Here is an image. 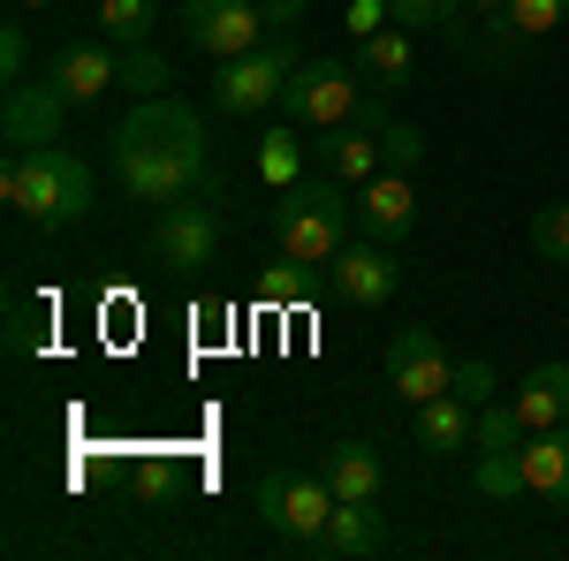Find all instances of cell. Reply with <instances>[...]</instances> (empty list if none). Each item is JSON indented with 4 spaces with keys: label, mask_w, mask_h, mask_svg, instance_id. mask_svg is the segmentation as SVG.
I'll return each instance as SVG.
<instances>
[{
    "label": "cell",
    "mask_w": 569,
    "mask_h": 561,
    "mask_svg": "<svg viewBox=\"0 0 569 561\" xmlns=\"http://www.w3.org/2000/svg\"><path fill=\"white\" fill-rule=\"evenodd\" d=\"M380 137H388V114H380V99H365L350 122H335V130H319V152H327V174H342V182H372V174L388 168L380 160Z\"/></svg>",
    "instance_id": "7c38bea8"
},
{
    "label": "cell",
    "mask_w": 569,
    "mask_h": 561,
    "mask_svg": "<svg viewBox=\"0 0 569 561\" xmlns=\"http://www.w3.org/2000/svg\"><path fill=\"white\" fill-rule=\"evenodd\" d=\"M281 206H273V236H281V251L297 266H327L342 243H350L357 228V198L342 174H327V182H289V190H273Z\"/></svg>",
    "instance_id": "3957f363"
},
{
    "label": "cell",
    "mask_w": 569,
    "mask_h": 561,
    "mask_svg": "<svg viewBox=\"0 0 569 561\" xmlns=\"http://www.w3.org/2000/svg\"><path fill=\"white\" fill-rule=\"evenodd\" d=\"M448 16H456V0H388V23H402V31H426Z\"/></svg>",
    "instance_id": "f546056e"
},
{
    "label": "cell",
    "mask_w": 569,
    "mask_h": 561,
    "mask_svg": "<svg viewBox=\"0 0 569 561\" xmlns=\"http://www.w3.org/2000/svg\"><path fill=\"white\" fill-rule=\"evenodd\" d=\"M46 77H53V84L69 91L77 107H84V99H107V91H122V53H114L107 39H69L61 53H53V69H46Z\"/></svg>",
    "instance_id": "5bb4252c"
},
{
    "label": "cell",
    "mask_w": 569,
    "mask_h": 561,
    "mask_svg": "<svg viewBox=\"0 0 569 561\" xmlns=\"http://www.w3.org/2000/svg\"><path fill=\"white\" fill-rule=\"evenodd\" d=\"M160 23V0H99V39L107 46H144Z\"/></svg>",
    "instance_id": "ffe728a7"
},
{
    "label": "cell",
    "mask_w": 569,
    "mask_h": 561,
    "mask_svg": "<svg viewBox=\"0 0 569 561\" xmlns=\"http://www.w3.org/2000/svg\"><path fill=\"white\" fill-rule=\"evenodd\" d=\"M388 547V517L372 509V501H335V517H327V531L311 539V554L327 561H365Z\"/></svg>",
    "instance_id": "9a60e30c"
},
{
    "label": "cell",
    "mask_w": 569,
    "mask_h": 561,
    "mask_svg": "<svg viewBox=\"0 0 569 561\" xmlns=\"http://www.w3.org/2000/svg\"><path fill=\"white\" fill-rule=\"evenodd\" d=\"M319 478L335 485V501H380V455H372V440H335Z\"/></svg>",
    "instance_id": "ac0fdd59"
},
{
    "label": "cell",
    "mask_w": 569,
    "mask_h": 561,
    "mask_svg": "<svg viewBox=\"0 0 569 561\" xmlns=\"http://www.w3.org/2000/svg\"><path fill=\"white\" fill-rule=\"evenodd\" d=\"M479 493L486 501H509V493H525V448H517V455H479Z\"/></svg>",
    "instance_id": "484cf974"
},
{
    "label": "cell",
    "mask_w": 569,
    "mask_h": 561,
    "mask_svg": "<svg viewBox=\"0 0 569 561\" xmlns=\"http://www.w3.org/2000/svg\"><path fill=\"white\" fill-rule=\"evenodd\" d=\"M69 91L53 84V77H23V84H8V107H0V137H8V152H39V144H61V122H69Z\"/></svg>",
    "instance_id": "30bf717a"
},
{
    "label": "cell",
    "mask_w": 569,
    "mask_h": 561,
    "mask_svg": "<svg viewBox=\"0 0 569 561\" xmlns=\"http://www.w3.org/2000/svg\"><path fill=\"white\" fill-rule=\"evenodd\" d=\"M23 69H31V39H23V23H8V31H0V77L23 84Z\"/></svg>",
    "instance_id": "4dcf8cb0"
},
{
    "label": "cell",
    "mask_w": 569,
    "mask_h": 561,
    "mask_svg": "<svg viewBox=\"0 0 569 561\" xmlns=\"http://www.w3.org/2000/svg\"><path fill=\"white\" fill-rule=\"evenodd\" d=\"M456 394H463L471 410H486V402L501 394V380H493V364H486V357H463V364H456Z\"/></svg>",
    "instance_id": "f1b7e54d"
},
{
    "label": "cell",
    "mask_w": 569,
    "mask_h": 561,
    "mask_svg": "<svg viewBox=\"0 0 569 561\" xmlns=\"http://www.w3.org/2000/svg\"><path fill=\"white\" fill-rule=\"evenodd\" d=\"M152 259L168 266V273H198V266H213L220 259L213 198H176V206H160V220H152Z\"/></svg>",
    "instance_id": "52a82bcc"
},
{
    "label": "cell",
    "mask_w": 569,
    "mask_h": 561,
    "mask_svg": "<svg viewBox=\"0 0 569 561\" xmlns=\"http://www.w3.org/2000/svg\"><path fill=\"white\" fill-rule=\"evenodd\" d=\"M281 107H289L297 130H335V122H350L365 99H357V77L342 69V61H297V77H289V91H281Z\"/></svg>",
    "instance_id": "ba28073f"
},
{
    "label": "cell",
    "mask_w": 569,
    "mask_h": 561,
    "mask_svg": "<svg viewBox=\"0 0 569 561\" xmlns=\"http://www.w3.org/2000/svg\"><path fill=\"white\" fill-rule=\"evenodd\" d=\"M327 281H335V297L342 303H388L395 281H402V259H395V243H380V236H350L335 259H327Z\"/></svg>",
    "instance_id": "8fae6325"
},
{
    "label": "cell",
    "mask_w": 569,
    "mask_h": 561,
    "mask_svg": "<svg viewBox=\"0 0 569 561\" xmlns=\"http://www.w3.org/2000/svg\"><path fill=\"white\" fill-rule=\"evenodd\" d=\"M168 84H176V77H168V61H160V53H144V46H130V53H122V91H137V99H160Z\"/></svg>",
    "instance_id": "d4e9b609"
},
{
    "label": "cell",
    "mask_w": 569,
    "mask_h": 561,
    "mask_svg": "<svg viewBox=\"0 0 569 561\" xmlns=\"http://www.w3.org/2000/svg\"><path fill=\"white\" fill-rule=\"evenodd\" d=\"M562 16H569V0H509V31H525V39H547Z\"/></svg>",
    "instance_id": "4316f807"
},
{
    "label": "cell",
    "mask_w": 569,
    "mask_h": 561,
    "mask_svg": "<svg viewBox=\"0 0 569 561\" xmlns=\"http://www.w3.org/2000/svg\"><path fill=\"white\" fill-rule=\"evenodd\" d=\"M471 425H479V410L456 388L433 394V402H418V448H426V455H463V448H471Z\"/></svg>",
    "instance_id": "e0dca14e"
},
{
    "label": "cell",
    "mask_w": 569,
    "mask_h": 561,
    "mask_svg": "<svg viewBox=\"0 0 569 561\" xmlns=\"http://www.w3.org/2000/svg\"><path fill=\"white\" fill-rule=\"evenodd\" d=\"M388 388L402 394L410 410L456 388V364L440 357V334H433V327H395V334H388Z\"/></svg>",
    "instance_id": "9c48e42d"
},
{
    "label": "cell",
    "mask_w": 569,
    "mask_h": 561,
    "mask_svg": "<svg viewBox=\"0 0 569 561\" xmlns=\"http://www.w3.org/2000/svg\"><path fill=\"white\" fill-rule=\"evenodd\" d=\"M531 251L547 266H569V206H539L531 213Z\"/></svg>",
    "instance_id": "cb8c5ba5"
},
{
    "label": "cell",
    "mask_w": 569,
    "mask_h": 561,
    "mask_svg": "<svg viewBox=\"0 0 569 561\" xmlns=\"http://www.w3.org/2000/svg\"><path fill=\"white\" fill-rule=\"evenodd\" d=\"M380 160H388L395 174H410L418 160H426V137L410 130V122H388V137H380Z\"/></svg>",
    "instance_id": "83f0119b"
},
{
    "label": "cell",
    "mask_w": 569,
    "mask_h": 561,
    "mask_svg": "<svg viewBox=\"0 0 569 561\" xmlns=\"http://www.w3.org/2000/svg\"><path fill=\"white\" fill-rule=\"evenodd\" d=\"M471 8H479L486 23H509V0H471Z\"/></svg>",
    "instance_id": "e575fe53"
},
{
    "label": "cell",
    "mask_w": 569,
    "mask_h": 561,
    "mask_svg": "<svg viewBox=\"0 0 569 561\" xmlns=\"http://www.w3.org/2000/svg\"><path fill=\"white\" fill-rule=\"evenodd\" d=\"M297 23H305V0H266V31L273 39H297Z\"/></svg>",
    "instance_id": "d6a6232c"
},
{
    "label": "cell",
    "mask_w": 569,
    "mask_h": 561,
    "mask_svg": "<svg viewBox=\"0 0 569 561\" xmlns=\"http://www.w3.org/2000/svg\"><path fill=\"white\" fill-rule=\"evenodd\" d=\"M289 77H297L289 39H266V46H251V53H236V61H220L213 107H220V114H259V107H281Z\"/></svg>",
    "instance_id": "5b68a950"
},
{
    "label": "cell",
    "mask_w": 569,
    "mask_h": 561,
    "mask_svg": "<svg viewBox=\"0 0 569 561\" xmlns=\"http://www.w3.org/2000/svg\"><path fill=\"white\" fill-rule=\"evenodd\" d=\"M182 39L198 53H213V61H236V53L273 39L266 31V0H182Z\"/></svg>",
    "instance_id": "8992f818"
},
{
    "label": "cell",
    "mask_w": 569,
    "mask_h": 561,
    "mask_svg": "<svg viewBox=\"0 0 569 561\" xmlns=\"http://www.w3.org/2000/svg\"><path fill=\"white\" fill-rule=\"evenodd\" d=\"M365 77L380 91L402 84V77H410V31H372V39H365Z\"/></svg>",
    "instance_id": "603a6c76"
},
{
    "label": "cell",
    "mask_w": 569,
    "mask_h": 561,
    "mask_svg": "<svg viewBox=\"0 0 569 561\" xmlns=\"http://www.w3.org/2000/svg\"><path fill=\"white\" fill-rule=\"evenodd\" d=\"M380 23H388V0H350V31L357 39H372Z\"/></svg>",
    "instance_id": "836d02e7"
},
{
    "label": "cell",
    "mask_w": 569,
    "mask_h": 561,
    "mask_svg": "<svg viewBox=\"0 0 569 561\" xmlns=\"http://www.w3.org/2000/svg\"><path fill=\"white\" fill-rule=\"evenodd\" d=\"M16 8H53V0H16Z\"/></svg>",
    "instance_id": "d590c367"
},
{
    "label": "cell",
    "mask_w": 569,
    "mask_h": 561,
    "mask_svg": "<svg viewBox=\"0 0 569 561\" xmlns=\"http://www.w3.org/2000/svg\"><path fill=\"white\" fill-rule=\"evenodd\" d=\"M525 493L569 509V425H547V432H525Z\"/></svg>",
    "instance_id": "2e32d148"
},
{
    "label": "cell",
    "mask_w": 569,
    "mask_h": 561,
    "mask_svg": "<svg viewBox=\"0 0 569 561\" xmlns=\"http://www.w3.org/2000/svg\"><path fill=\"white\" fill-rule=\"evenodd\" d=\"M357 228L380 236V243H402V236L418 228V190H410V174L380 168L372 182H357Z\"/></svg>",
    "instance_id": "4fadbf2b"
},
{
    "label": "cell",
    "mask_w": 569,
    "mask_h": 561,
    "mask_svg": "<svg viewBox=\"0 0 569 561\" xmlns=\"http://www.w3.org/2000/svg\"><path fill=\"white\" fill-rule=\"evenodd\" d=\"M471 448H479V455H517V448H525V418H517V402H486L479 425H471Z\"/></svg>",
    "instance_id": "44dd1931"
},
{
    "label": "cell",
    "mask_w": 569,
    "mask_h": 561,
    "mask_svg": "<svg viewBox=\"0 0 569 561\" xmlns=\"http://www.w3.org/2000/svg\"><path fill=\"white\" fill-rule=\"evenodd\" d=\"M305 289H311V281H305V266H297V259H289V266H273V273H266V303H297Z\"/></svg>",
    "instance_id": "1f68e13d"
},
{
    "label": "cell",
    "mask_w": 569,
    "mask_h": 561,
    "mask_svg": "<svg viewBox=\"0 0 569 561\" xmlns=\"http://www.w3.org/2000/svg\"><path fill=\"white\" fill-rule=\"evenodd\" d=\"M259 517L297 547V554H311V539L327 531V517H335V485L319 471H266L259 478Z\"/></svg>",
    "instance_id": "277c9868"
},
{
    "label": "cell",
    "mask_w": 569,
    "mask_h": 561,
    "mask_svg": "<svg viewBox=\"0 0 569 561\" xmlns=\"http://www.w3.org/2000/svg\"><path fill=\"white\" fill-rule=\"evenodd\" d=\"M0 198L39 228H69V220L91 206V168L61 144H39V152H8L0 168Z\"/></svg>",
    "instance_id": "7a4b0ae2"
},
{
    "label": "cell",
    "mask_w": 569,
    "mask_h": 561,
    "mask_svg": "<svg viewBox=\"0 0 569 561\" xmlns=\"http://www.w3.org/2000/svg\"><path fill=\"white\" fill-rule=\"evenodd\" d=\"M259 182H266V190L305 182V144H297L289 130H266V137H259Z\"/></svg>",
    "instance_id": "7402d4cb"
},
{
    "label": "cell",
    "mask_w": 569,
    "mask_h": 561,
    "mask_svg": "<svg viewBox=\"0 0 569 561\" xmlns=\"http://www.w3.org/2000/svg\"><path fill=\"white\" fill-rule=\"evenodd\" d=\"M517 418H525V432L569 425V364H531V380L517 388Z\"/></svg>",
    "instance_id": "d6986e66"
},
{
    "label": "cell",
    "mask_w": 569,
    "mask_h": 561,
    "mask_svg": "<svg viewBox=\"0 0 569 561\" xmlns=\"http://www.w3.org/2000/svg\"><path fill=\"white\" fill-rule=\"evenodd\" d=\"M206 114L182 107L176 91L160 99H137L114 130V182L130 190L137 206H176V198H198L206 190Z\"/></svg>",
    "instance_id": "6da1fadb"
}]
</instances>
